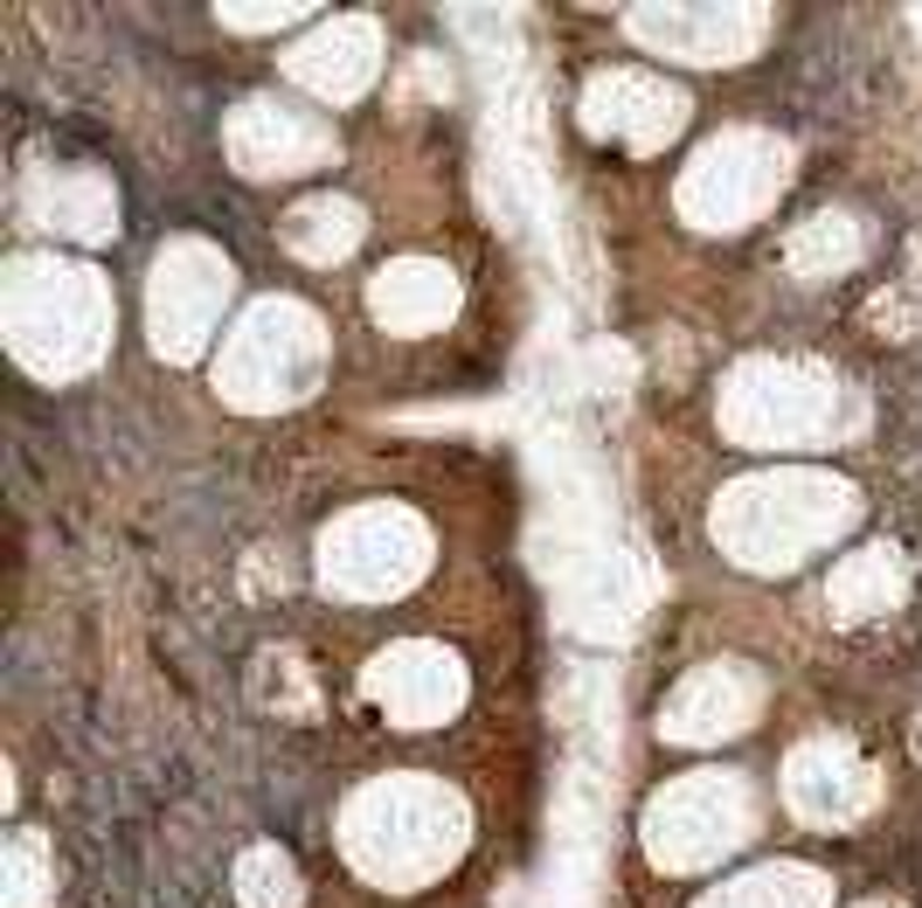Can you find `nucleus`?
I'll list each match as a JSON object with an SVG mask.
<instances>
[{"label": "nucleus", "mask_w": 922, "mask_h": 908, "mask_svg": "<svg viewBox=\"0 0 922 908\" xmlns=\"http://www.w3.org/2000/svg\"><path fill=\"white\" fill-rule=\"evenodd\" d=\"M874 908H881V901H874Z\"/></svg>", "instance_id": "obj_1"}]
</instances>
